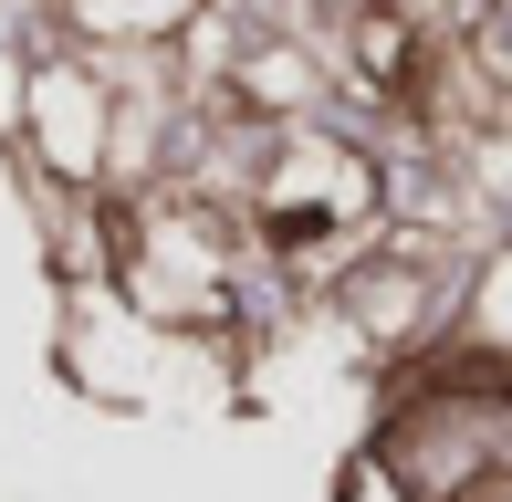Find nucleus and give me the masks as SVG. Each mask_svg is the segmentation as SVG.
<instances>
[{
    "label": "nucleus",
    "instance_id": "nucleus-1",
    "mask_svg": "<svg viewBox=\"0 0 512 502\" xmlns=\"http://www.w3.org/2000/svg\"><path fill=\"white\" fill-rule=\"evenodd\" d=\"M460 53L512 95V0H471V11H460Z\"/></svg>",
    "mask_w": 512,
    "mask_h": 502
},
{
    "label": "nucleus",
    "instance_id": "nucleus-2",
    "mask_svg": "<svg viewBox=\"0 0 512 502\" xmlns=\"http://www.w3.org/2000/svg\"><path fill=\"white\" fill-rule=\"evenodd\" d=\"M502 241H512V189H502Z\"/></svg>",
    "mask_w": 512,
    "mask_h": 502
}]
</instances>
